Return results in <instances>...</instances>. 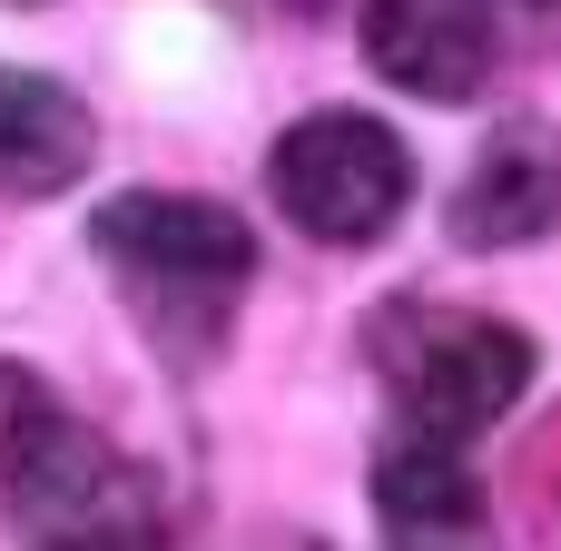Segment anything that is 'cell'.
Instances as JSON below:
<instances>
[{"instance_id": "cell-1", "label": "cell", "mask_w": 561, "mask_h": 551, "mask_svg": "<svg viewBox=\"0 0 561 551\" xmlns=\"http://www.w3.org/2000/svg\"><path fill=\"white\" fill-rule=\"evenodd\" d=\"M99 266L118 276L128 315L168 345V355H217L247 286H256V227L217 197H168V187H128L99 207L89 227Z\"/></svg>"}, {"instance_id": "cell-2", "label": "cell", "mask_w": 561, "mask_h": 551, "mask_svg": "<svg viewBox=\"0 0 561 551\" xmlns=\"http://www.w3.org/2000/svg\"><path fill=\"white\" fill-rule=\"evenodd\" d=\"M0 493L20 523H39V542H118V551H158V493L148 473H128L39 375L0 365Z\"/></svg>"}, {"instance_id": "cell-3", "label": "cell", "mask_w": 561, "mask_h": 551, "mask_svg": "<svg viewBox=\"0 0 561 551\" xmlns=\"http://www.w3.org/2000/svg\"><path fill=\"white\" fill-rule=\"evenodd\" d=\"M266 197L316 246H375L404 217V197H414V148L385 118H365V108H316V118H296L276 138Z\"/></svg>"}, {"instance_id": "cell-4", "label": "cell", "mask_w": 561, "mask_h": 551, "mask_svg": "<svg viewBox=\"0 0 561 551\" xmlns=\"http://www.w3.org/2000/svg\"><path fill=\"white\" fill-rule=\"evenodd\" d=\"M533 384V335L523 325H493V315H444L424 345H414V375H404V424L414 444H444L463 454L473 434H493Z\"/></svg>"}, {"instance_id": "cell-5", "label": "cell", "mask_w": 561, "mask_h": 551, "mask_svg": "<svg viewBox=\"0 0 561 551\" xmlns=\"http://www.w3.org/2000/svg\"><path fill=\"white\" fill-rule=\"evenodd\" d=\"M365 59L375 79L454 108L503 59V0H365Z\"/></svg>"}, {"instance_id": "cell-6", "label": "cell", "mask_w": 561, "mask_h": 551, "mask_svg": "<svg viewBox=\"0 0 561 551\" xmlns=\"http://www.w3.org/2000/svg\"><path fill=\"white\" fill-rule=\"evenodd\" d=\"M561 217V138L542 118L493 128V148L473 158L463 197H454V237L463 246H533Z\"/></svg>"}, {"instance_id": "cell-7", "label": "cell", "mask_w": 561, "mask_h": 551, "mask_svg": "<svg viewBox=\"0 0 561 551\" xmlns=\"http://www.w3.org/2000/svg\"><path fill=\"white\" fill-rule=\"evenodd\" d=\"M375 513H385V542L394 551H493V523H483V493L463 473V454L444 444H414L375 463Z\"/></svg>"}, {"instance_id": "cell-8", "label": "cell", "mask_w": 561, "mask_h": 551, "mask_svg": "<svg viewBox=\"0 0 561 551\" xmlns=\"http://www.w3.org/2000/svg\"><path fill=\"white\" fill-rule=\"evenodd\" d=\"M89 108L39 79V69H0V187L10 197H59L89 168Z\"/></svg>"}, {"instance_id": "cell-9", "label": "cell", "mask_w": 561, "mask_h": 551, "mask_svg": "<svg viewBox=\"0 0 561 551\" xmlns=\"http://www.w3.org/2000/svg\"><path fill=\"white\" fill-rule=\"evenodd\" d=\"M39 551H118V542H39Z\"/></svg>"}, {"instance_id": "cell-10", "label": "cell", "mask_w": 561, "mask_h": 551, "mask_svg": "<svg viewBox=\"0 0 561 551\" xmlns=\"http://www.w3.org/2000/svg\"><path fill=\"white\" fill-rule=\"evenodd\" d=\"M533 10H542V20H561V0H533Z\"/></svg>"}]
</instances>
